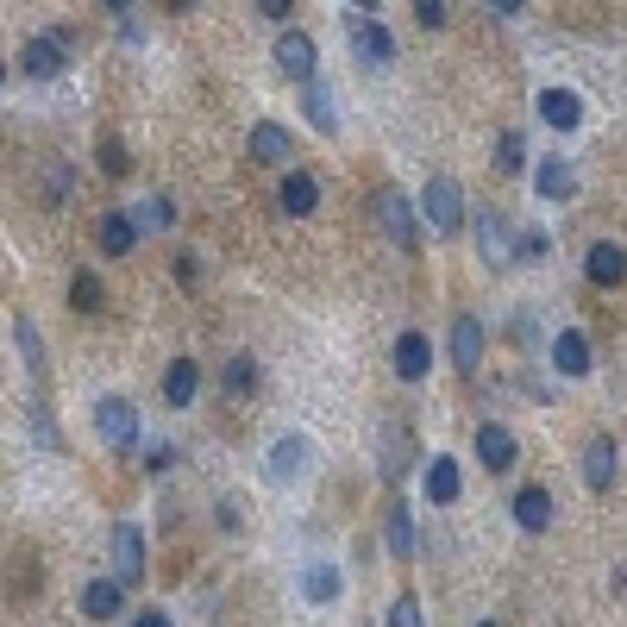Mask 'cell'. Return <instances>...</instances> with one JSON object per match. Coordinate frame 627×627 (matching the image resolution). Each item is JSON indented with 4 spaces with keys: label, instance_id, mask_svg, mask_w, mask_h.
I'll return each mask as SVG.
<instances>
[{
    "label": "cell",
    "instance_id": "6da1fadb",
    "mask_svg": "<svg viewBox=\"0 0 627 627\" xmlns=\"http://www.w3.org/2000/svg\"><path fill=\"white\" fill-rule=\"evenodd\" d=\"M421 220L439 232V239H458L465 232V189L451 182V176H433L421 189Z\"/></svg>",
    "mask_w": 627,
    "mask_h": 627
},
{
    "label": "cell",
    "instance_id": "7a4b0ae2",
    "mask_svg": "<svg viewBox=\"0 0 627 627\" xmlns=\"http://www.w3.org/2000/svg\"><path fill=\"white\" fill-rule=\"evenodd\" d=\"M95 426H100V439L113 451H138L145 446V421H138V408L125 396H100L95 401Z\"/></svg>",
    "mask_w": 627,
    "mask_h": 627
},
{
    "label": "cell",
    "instance_id": "3957f363",
    "mask_svg": "<svg viewBox=\"0 0 627 627\" xmlns=\"http://www.w3.org/2000/svg\"><path fill=\"white\" fill-rule=\"evenodd\" d=\"M351 50H358V63L364 70H389L396 63V32L371 13H351Z\"/></svg>",
    "mask_w": 627,
    "mask_h": 627
},
{
    "label": "cell",
    "instance_id": "277c9868",
    "mask_svg": "<svg viewBox=\"0 0 627 627\" xmlns=\"http://www.w3.org/2000/svg\"><path fill=\"white\" fill-rule=\"evenodd\" d=\"M301 596L314 602V608H333V602L346 596V571L333 558H308L301 565Z\"/></svg>",
    "mask_w": 627,
    "mask_h": 627
},
{
    "label": "cell",
    "instance_id": "5b68a950",
    "mask_svg": "<svg viewBox=\"0 0 627 627\" xmlns=\"http://www.w3.org/2000/svg\"><path fill=\"white\" fill-rule=\"evenodd\" d=\"M477 458H483V471L502 477V471H515V458H521V446H515V433L502 421H483L477 426Z\"/></svg>",
    "mask_w": 627,
    "mask_h": 627
},
{
    "label": "cell",
    "instance_id": "8992f818",
    "mask_svg": "<svg viewBox=\"0 0 627 627\" xmlns=\"http://www.w3.org/2000/svg\"><path fill=\"white\" fill-rule=\"evenodd\" d=\"M583 276L596 282V289H622L627 282V251L615 239H596V245L583 251Z\"/></svg>",
    "mask_w": 627,
    "mask_h": 627
},
{
    "label": "cell",
    "instance_id": "52a82bcc",
    "mask_svg": "<svg viewBox=\"0 0 627 627\" xmlns=\"http://www.w3.org/2000/svg\"><path fill=\"white\" fill-rule=\"evenodd\" d=\"M314 63H321V57H314V38L289 25V32L276 38V70L289 75V82H314Z\"/></svg>",
    "mask_w": 627,
    "mask_h": 627
},
{
    "label": "cell",
    "instance_id": "ba28073f",
    "mask_svg": "<svg viewBox=\"0 0 627 627\" xmlns=\"http://www.w3.org/2000/svg\"><path fill=\"white\" fill-rule=\"evenodd\" d=\"M308 458H314L308 433H282V439L270 446V458H264V477H270V483H289V477L308 471Z\"/></svg>",
    "mask_w": 627,
    "mask_h": 627
},
{
    "label": "cell",
    "instance_id": "9c48e42d",
    "mask_svg": "<svg viewBox=\"0 0 627 627\" xmlns=\"http://www.w3.org/2000/svg\"><path fill=\"white\" fill-rule=\"evenodd\" d=\"M113 577H120L125 590H132V583L145 577V533H138L132 521L113 527Z\"/></svg>",
    "mask_w": 627,
    "mask_h": 627
},
{
    "label": "cell",
    "instance_id": "30bf717a",
    "mask_svg": "<svg viewBox=\"0 0 627 627\" xmlns=\"http://www.w3.org/2000/svg\"><path fill=\"white\" fill-rule=\"evenodd\" d=\"M120 608H125L120 577H88V583H82V615H88V622H120Z\"/></svg>",
    "mask_w": 627,
    "mask_h": 627
},
{
    "label": "cell",
    "instance_id": "8fae6325",
    "mask_svg": "<svg viewBox=\"0 0 627 627\" xmlns=\"http://www.w3.org/2000/svg\"><path fill=\"white\" fill-rule=\"evenodd\" d=\"M477 251H483V264H515V232H508L496 207L477 214Z\"/></svg>",
    "mask_w": 627,
    "mask_h": 627
},
{
    "label": "cell",
    "instance_id": "7c38bea8",
    "mask_svg": "<svg viewBox=\"0 0 627 627\" xmlns=\"http://www.w3.org/2000/svg\"><path fill=\"white\" fill-rule=\"evenodd\" d=\"M552 364H558V376H590V364H596L590 333H583V326H565V333L552 339Z\"/></svg>",
    "mask_w": 627,
    "mask_h": 627
},
{
    "label": "cell",
    "instance_id": "4fadbf2b",
    "mask_svg": "<svg viewBox=\"0 0 627 627\" xmlns=\"http://www.w3.org/2000/svg\"><path fill=\"white\" fill-rule=\"evenodd\" d=\"M20 70L32 75V82H57V75L70 70V57H63V45H57V38H25Z\"/></svg>",
    "mask_w": 627,
    "mask_h": 627
},
{
    "label": "cell",
    "instance_id": "5bb4252c",
    "mask_svg": "<svg viewBox=\"0 0 627 627\" xmlns=\"http://www.w3.org/2000/svg\"><path fill=\"white\" fill-rule=\"evenodd\" d=\"M389 364H396L401 383H421V376L433 371V339H426V333H401L396 351H389Z\"/></svg>",
    "mask_w": 627,
    "mask_h": 627
},
{
    "label": "cell",
    "instance_id": "9a60e30c",
    "mask_svg": "<svg viewBox=\"0 0 627 627\" xmlns=\"http://www.w3.org/2000/svg\"><path fill=\"white\" fill-rule=\"evenodd\" d=\"M533 195H540V201H571L577 195L571 157H540V170H533Z\"/></svg>",
    "mask_w": 627,
    "mask_h": 627
},
{
    "label": "cell",
    "instance_id": "2e32d148",
    "mask_svg": "<svg viewBox=\"0 0 627 627\" xmlns=\"http://www.w3.org/2000/svg\"><path fill=\"white\" fill-rule=\"evenodd\" d=\"M301 113H308L314 132H339V95L326 88L321 75H314V82H301Z\"/></svg>",
    "mask_w": 627,
    "mask_h": 627
},
{
    "label": "cell",
    "instance_id": "e0dca14e",
    "mask_svg": "<svg viewBox=\"0 0 627 627\" xmlns=\"http://www.w3.org/2000/svg\"><path fill=\"white\" fill-rule=\"evenodd\" d=\"M540 120H546L552 132H577V125H583V100H577L571 88H540Z\"/></svg>",
    "mask_w": 627,
    "mask_h": 627
},
{
    "label": "cell",
    "instance_id": "ac0fdd59",
    "mask_svg": "<svg viewBox=\"0 0 627 627\" xmlns=\"http://www.w3.org/2000/svg\"><path fill=\"white\" fill-rule=\"evenodd\" d=\"M376 214H383V232H389L401 251H414V239H421V232H414V207H408L396 189H389V195H376Z\"/></svg>",
    "mask_w": 627,
    "mask_h": 627
},
{
    "label": "cell",
    "instance_id": "d6986e66",
    "mask_svg": "<svg viewBox=\"0 0 627 627\" xmlns=\"http://www.w3.org/2000/svg\"><path fill=\"white\" fill-rule=\"evenodd\" d=\"M138 239H145V232H138V220H132V207H120V214H100V257H125Z\"/></svg>",
    "mask_w": 627,
    "mask_h": 627
},
{
    "label": "cell",
    "instance_id": "ffe728a7",
    "mask_svg": "<svg viewBox=\"0 0 627 627\" xmlns=\"http://www.w3.org/2000/svg\"><path fill=\"white\" fill-rule=\"evenodd\" d=\"M451 364H458V371H477V364H483V321H477V314H458V321H451Z\"/></svg>",
    "mask_w": 627,
    "mask_h": 627
},
{
    "label": "cell",
    "instance_id": "44dd1931",
    "mask_svg": "<svg viewBox=\"0 0 627 627\" xmlns=\"http://www.w3.org/2000/svg\"><path fill=\"white\" fill-rule=\"evenodd\" d=\"M577 471H583V483L602 496V490L615 483V439H608V433H596V439L583 446V465H577Z\"/></svg>",
    "mask_w": 627,
    "mask_h": 627
},
{
    "label": "cell",
    "instance_id": "7402d4cb",
    "mask_svg": "<svg viewBox=\"0 0 627 627\" xmlns=\"http://www.w3.org/2000/svg\"><path fill=\"white\" fill-rule=\"evenodd\" d=\"M314 207H321V182L308 170H289L282 176V214H289V220H308Z\"/></svg>",
    "mask_w": 627,
    "mask_h": 627
},
{
    "label": "cell",
    "instance_id": "603a6c76",
    "mask_svg": "<svg viewBox=\"0 0 627 627\" xmlns=\"http://www.w3.org/2000/svg\"><path fill=\"white\" fill-rule=\"evenodd\" d=\"M195 396H201V364L195 358H176L170 371H164V401H170V408H189Z\"/></svg>",
    "mask_w": 627,
    "mask_h": 627
},
{
    "label": "cell",
    "instance_id": "cb8c5ba5",
    "mask_svg": "<svg viewBox=\"0 0 627 627\" xmlns=\"http://www.w3.org/2000/svg\"><path fill=\"white\" fill-rule=\"evenodd\" d=\"M458 490H465L458 458H446V451H439V458H426V502H439V508H446V502H458Z\"/></svg>",
    "mask_w": 627,
    "mask_h": 627
},
{
    "label": "cell",
    "instance_id": "d4e9b609",
    "mask_svg": "<svg viewBox=\"0 0 627 627\" xmlns=\"http://www.w3.org/2000/svg\"><path fill=\"white\" fill-rule=\"evenodd\" d=\"M515 527H521V533H546L552 527V496L540 483H527L521 496H515Z\"/></svg>",
    "mask_w": 627,
    "mask_h": 627
},
{
    "label": "cell",
    "instance_id": "484cf974",
    "mask_svg": "<svg viewBox=\"0 0 627 627\" xmlns=\"http://www.w3.org/2000/svg\"><path fill=\"white\" fill-rule=\"evenodd\" d=\"M251 164H289V132L276 120L251 125Z\"/></svg>",
    "mask_w": 627,
    "mask_h": 627
},
{
    "label": "cell",
    "instance_id": "4316f807",
    "mask_svg": "<svg viewBox=\"0 0 627 627\" xmlns=\"http://www.w3.org/2000/svg\"><path fill=\"white\" fill-rule=\"evenodd\" d=\"M383 540H389V558H414V515L408 508H389V521H383Z\"/></svg>",
    "mask_w": 627,
    "mask_h": 627
},
{
    "label": "cell",
    "instance_id": "83f0119b",
    "mask_svg": "<svg viewBox=\"0 0 627 627\" xmlns=\"http://www.w3.org/2000/svg\"><path fill=\"white\" fill-rule=\"evenodd\" d=\"M100 301H107L100 276H95V270H75V276H70V308H75V314H100Z\"/></svg>",
    "mask_w": 627,
    "mask_h": 627
},
{
    "label": "cell",
    "instance_id": "f1b7e54d",
    "mask_svg": "<svg viewBox=\"0 0 627 627\" xmlns=\"http://www.w3.org/2000/svg\"><path fill=\"white\" fill-rule=\"evenodd\" d=\"M220 383H226V396H251L257 389V358H226V371H220Z\"/></svg>",
    "mask_w": 627,
    "mask_h": 627
},
{
    "label": "cell",
    "instance_id": "f546056e",
    "mask_svg": "<svg viewBox=\"0 0 627 627\" xmlns=\"http://www.w3.org/2000/svg\"><path fill=\"white\" fill-rule=\"evenodd\" d=\"M13 339H20V351H25V371H32V376H45V339H38L32 314H20V321H13Z\"/></svg>",
    "mask_w": 627,
    "mask_h": 627
},
{
    "label": "cell",
    "instance_id": "4dcf8cb0",
    "mask_svg": "<svg viewBox=\"0 0 627 627\" xmlns=\"http://www.w3.org/2000/svg\"><path fill=\"white\" fill-rule=\"evenodd\" d=\"M132 220H138V232H170L176 226V207L164 195H150V201H138V207H132Z\"/></svg>",
    "mask_w": 627,
    "mask_h": 627
},
{
    "label": "cell",
    "instance_id": "1f68e13d",
    "mask_svg": "<svg viewBox=\"0 0 627 627\" xmlns=\"http://www.w3.org/2000/svg\"><path fill=\"white\" fill-rule=\"evenodd\" d=\"M496 170L502 176H521L527 170V138H521V132H502V138H496Z\"/></svg>",
    "mask_w": 627,
    "mask_h": 627
},
{
    "label": "cell",
    "instance_id": "d6a6232c",
    "mask_svg": "<svg viewBox=\"0 0 627 627\" xmlns=\"http://www.w3.org/2000/svg\"><path fill=\"white\" fill-rule=\"evenodd\" d=\"M552 251V239L540 232V226H527V232H515V264H540Z\"/></svg>",
    "mask_w": 627,
    "mask_h": 627
},
{
    "label": "cell",
    "instance_id": "836d02e7",
    "mask_svg": "<svg viewBox=\"0 0 627 627\" xmlns=\"http://www.w3.org/2000/svg\"><path fill=\"white\" fill-rule=\"evenodd\" d=\"M32 433H38V446L63 451V433H57V421H50V408H45V401H38V408H32Z\"/></svg>",
    "mask_w": 627,
    "mask_h": 627
},
{
    "label": "cell",
    "instance_id": "e575fe53",
    "mask_svg": "<svg viewBox=\"0 0 627 627\" xmlns=\"http://www.w3.org/2000/svg\"><path fill=\"white\" fill-rule=\"evenodd\" d=\"M100 170H107V176H125V170H132V157H125L120 138H100Z\"/></svg>",
    "mask_w": 627,
    "mask_h": 627
},
{
    "label": "cell",
    "instance_id": "d590c367",
    "mask_svg": "<svg viewBox=\"0 0 627 627\" xmlns=\"http://www.w3.org/2000/svg\"><path fill=\"white\" fill-rule=\"evenodd\" d=\"M446 13H451L446 0H414V20H421L426 32H439V25H446Z\"/></svg>",
    "mask_w": 627,
    "mask_h": 627
},
{
    "label": "cell",
    "instance_id": "8d00e7d4",
    "mask_svg": "<svg viewBox=\"0 0 627 627\" xmlns=\"http://www.w3.org/2000/svg\"><path fill=\"white\" fill-rule=\"evenodd\" d=\"M257 13L270 25H289V13H296V0H257Z\"/></svg>",
    "mask_w": 627,
    "mask_h": 627
},
{
    "label": "cell",
    "instance_id": "74e56055",
    "mask_svg": "<svg viewBox=\"0 0 627 627\" xmlns=\"http://www.w3.org/2000/svg\"><path fill=\"white\" fill-rule=\"evenodd\" d=\"M389 622H396V627H414V622H421V602H414V596H401L396 608H389Z\"/></svg>",
    "mask_w": 627,
    "mask_h": 627
},
{
    "label": "cell",
    "instance_id": "f35d334b",
    "mask_svg": "<svg viewBox=\"0 0 627 627\" xmlns=\"http://www.w3.org/2000/svg\"><path fill=\"white\" fill-rule=\"evenodd\" d=\"M176 282H182V289H195V282H201V264H195V257H189V251L176 257Z\"/></svg>",
    "mask_w": 627,
    "mask_h": 627
},
{
    "label": "cell",
    "instance_id": "ab89813d",
    "mask_svg": "<svg viewBox=\"0 0 627 627\" xmlns=\"http://www.w3.org/2000/svg\"><path fill=\"white\" fill-rule=\"evenodd\" d=\"M132 622H138V627H170V615H164V608H138Z\"/></svg>",
    "mask_w": 627,
    "mask_h": 627
},
{
    "label": "cell",
    "instance_id": "60d3db41",
    "mask_svg": "<svg viewBox=\"0 0 627 627\" xmlns=\"http://www.w3.org/2000/svg\"><path fill=\"white\" fill-rule=\"evenodd\" d=\"M490 7H496V13H502V20H515V13H521V7H527V0H490Z\"/></svg>",
    "mask_w": 627,
    "mask_h": 627
},
{
    "label": "cell",
    "instance_id": "b9f144b4",
    "mask_svg": "<svg viewBox=\"0 0 627 627\" xmlns=\"http://www.w3.org/2000/svg\"><path fill=\"white\" fill-rule=\"evenodd\" d=\"M100 7H107V13H132V0H100Z\"/></svg>",
    "mask_w": 627,
    "mask_h": 627
},
{
    "label": "cell",
    "instance_id": "7bdbcfd3",
    "mask_svg": "<svg viewBox=\"0 0 627 627\" xmlns=\"http://www.w3.org/2000/svg\"><path fill=\"white\" fill-rule=\"evenodd\" d=\"M351 7H358V13H376V0H351Z\"/></svg>",
    "mask_w": 627,
    "mask_h": 627
},
{
    "label": "cell",
    "instance_id": "ee69618b",
    "mask_svg": "<svg viewBox=\"0 0 627 627\" xmlns=\"http://www.w3.org/2000/svg\"><path fill=\"white\" fill-rule=\"evenodd\" d=\"M170 7H176V13H182V7H195V0H170Z\"/></svg>",
    "mask_w": 627,
    "mask_h": 627
},
{
    "label": "cell",
    "instance_id": "f6af8a7d",
    "mask_svg": "<svg viewBox=\"0 0 627 627\" xmlns=\"http://www.w3.org/2000/svg\"><path fill=\"white\" fill-rule=\"evenodd\" d=\"M0 82H7V63H0Z\"/></svg>",
    "mask_w": 627,
    "mask_h": 627
}]
</instances>
